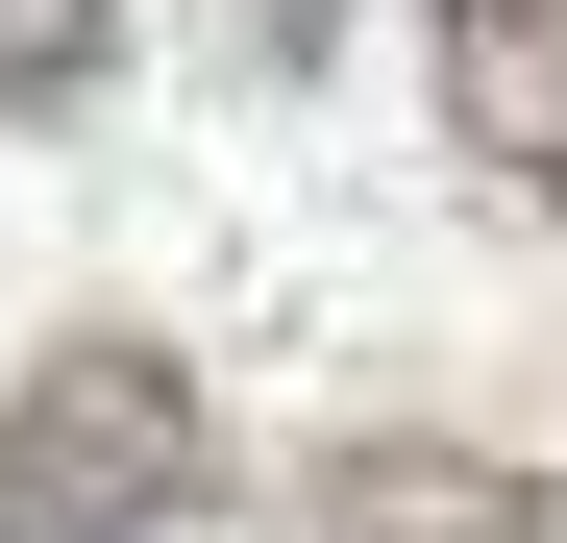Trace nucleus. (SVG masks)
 I'll return each instance as SVG.
<instances>
[{"label": "nucleus", "mask_w": 567, "mask_h": 543, "mask_svg": "<svg viewBox=\"0 0 567 543\" xmlns=\"http://www.w3.org/2000/svg\"><path fill=\"white\" fill-rule=\"evenodd\" d=\"M198 494H223V420H198V371L148 321L25 346V396H0V543H173Z\"/></svg>", "instance_id": "1"}, {"label": "nucleus", "mask_w": 567, "mask_h": 543, "mask_svg": "<svg viewBox=\"0 0 567 543\" xmlns=\"http://www.w3.org/2000/svg\"><path fill=\"white\" fill-rule=\"evenodd\" d=\"M321 543H567V494L494 470V444H346V470H321Z\"/></svg>", "instance_id": "2"}, {"label": "nucleus", "mask_w": 567, "mask_h": 543, "mask_svg": "<svg viewBox=\"0 0 567 543\" xmlns=\"http://www.w3.org/2000/svg\"><path fill=\"white\" fill-rule=\"evenodd\" d=\"M444 124L518 198H567V0H444Z\"/></svg>", "instance_id": "3"}, {"label": "nucleus", "mask_w": 567, "mask_h": 543, "mask_svg": "<svg viewBox=\"0 0 567 543\" xmlns=\"http://www.w3.org/2000/svg\"><path fill=\"white\" fill-rule=\"evenodd\" d=\"M124 74V0H0V124H74Z\"/></svg>", "instance_id": "4"}, {"label": "nucleus", "mask_w": 567, "mask_h": 543, "mask_svg": "<svg viewBox=\"0 0 567 543\" xmlns=\"http://www.w3.org/2000/svg\"><path fill=\"white\" fill-rule=\"evenodd\" d=\"M223 25H247V74H321V50H346V0H223Z\"/></svg>", "instance_id": "5"}]
</instances>
